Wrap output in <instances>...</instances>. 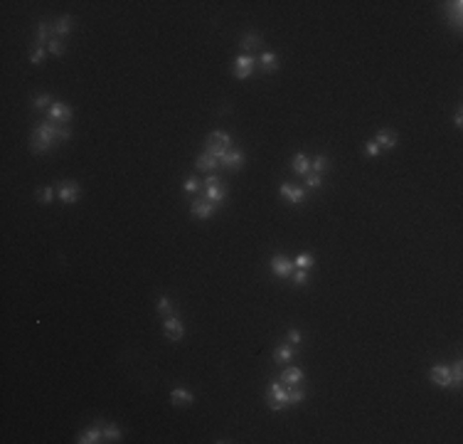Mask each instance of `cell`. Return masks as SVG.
<instances>
[{
    "label": "cell",
    "instance_id": "41",
    "mask_svg": "<svg viewBox=\"0 0 463 444\" xmlns=\"http://www.w3.org/2000/svg\"><path fill=\"white\" fill-rule=\"evenodd\" d=\"M286 338H288V341H291V343L296 346V343H301V331H296V328H291V331L286 333Z\"/></svg>",
    "mask_w": 463,
    "mask_h": 444
},
{
    "label": "cell",
    "instance_id": "19",
    "mask_svg": "<svg viewBox=\"0 0 463 444\" xmlns=\"http://www.w3.org/2000/svg\"><path fill=\"white\" fill-rule=\"evenodd\" d=\"M72 15H62V18L57 20L55 25H52V30H55V35H59V37H64V35H69L72 32Z\"/></svg>",
    "mask_w": 463,
    "mask_h": 444
},
{
    "label": "cell",
    "instance_id": "12",
    "mask_svg": "<svg viewBox=\"0 0 463 444\" xmlns=\"http://www.w3.org/2000/svg\"><path fill=\"white\" fill-rule=\"evenodd\" d=\"M50 119H52V121H59V124H67V121L72 119V109H69L64 101H55V104L50 106Z\"/></svg>",
    "mask_w": 463,
    "mask_h": 444
},
{
    "label": "cell",
    "instance_id": "21",
    "mask_svg": "<svg viewBox=\"0 0 463 444\" xmlns=\"http://www.w3.org/2000/svg\"><path fill=\"white\" fill-rule=\"evenodd\" d=\"M259 62H261V72H266V74H271V72H276L278 69V57L274 55V52H264Z\"/></svg>",
    "mask_w": 463,
    "mask_h": 444
},
{
    "label": "cell",
    "instance_id": "20",
    "mask_svg": "<svg viewBox=\"0 0 463 444\" xmlns=\"http://www.w3.org/2000/svg\"><path fill=\"white\" fill-rule=\"evenodd\" d=\"M461 13H463V3H448L446 18L453 22V27H461Z\"/></svg>",
    "mask_w": 463,
    "mask_h": 444
},
{
    "label": "cell",
    "instance_id": "27",
    "mask_svg": "<svg viewBox=\"0 0 463 444\" xmlns=\"http://www.w3.org/2000/svg\"><path fill=\"white\" fill-rule=\"evenodd\" d=\"M328 168H330L328 156H315L313 161H311V170H313V173H318V175H320L323 170H328Z\"/></svg>",
    "mask_w": 463,
    "mask_h": 444
},
{
    "label": "cell",
    "instance_id": "40",
    "mask_svg": "<svg viewBox=\"0 0 463 444\" xmlns=\"http://www.w3.org/2000/svg\"><path fill=\"white\" fill-rule=\"evenodd\" d=\"M57 138H59V141H69V138H72L69 126H57Z\"/></svg>",
    "mask_w": 463,
    "mask_h": 444
},
{
    "label": "cell",
    "instance_id": "34",
    "mask_svg": "<svg viewBox=\"0 0 463 444\" xmlns=\"http://www.w3.org/2000/svg\"><path fill=\"white\" fill-rule=\"evenodd\" d=\"M183 188H185V193H197V190H200V180H197L195 175H187Z\"/></svg>",
    "mask_w": 463,
    "mask_h": 444
},
{
    "label": "cell",
    "instance_id": "15",
    "mask_svg": "<svg viewBox=\"0 0 463 444\" xmlns=\"http://www.w3.org/2000/svg\"><path fill=\"white\" fill-rule=\"evenodd\" d=\"M291 168L296 170L298 175H308V173H311V158H308L306 153H296V156L291 158Z\"/></svg>",
    "mask_w": 463,
    "mask_h": 444
},
{
    "label": "cell",
    "instance_id": "42",
    "mask_svg": "<svg viewBox=\"0 0 463 444\" xmlns=\"http://www.w3.org/2000/svg\"><path fill=\"white\" fill-rule=\"evenodd\" d=\"M453 124H456V126H458V129H461V126H463V116H461V111H458V114H456V116H453Z\"/></svg>",
    "mask_w": 463,
    "mask_h": 444
},
{
    "label": "cell",
    "instance_id": "32",
    "mask_svg": "<svg viewBox=\"0 0 463 444\" xmlns=\"http://www.w3.org/2000/svg\"><path fill=\"white\" fill-rule=\"evenodd\" d=\"M173 309H175V306H173V301H170V299H167V296H160V299H158V311H160V314H173Z\"/></svg>",
    "mask_w": 463,
    "mask_h": 444
},
{
    "label": "cell",
    "instance_id": "23",
    "mask_svg": "<svg viewBox=\"0 0 463 444\" xmlns=\"http://www.w3.org/2000/svg\"><path fill=\"white\" fill-rule=\"evenodd\" d=\"M293 355H296V348H291V346H278L276 351H274V360H276V363H288Z\"/></svg>",
    "mask_w": 463,
    "mask_h": 444
},
{
    "label": "cell",
    "instance_id": "29",
    "mask_svg": "<svg viewBox=\"0 0 463 444\" xmlns=\"http://www.w3.org/2000/svg\"><path fill=\"white\" fill-rule=\"evenodd\" d=\"M47 35H50V25H47V22H39V25H37V40H35V47H45Z\"/></svg>",
    "mask_w": 463,
    "mask_h": 444
},
{
    "label": "cell",
    "instance_id": "24",
    "mask_svg": "<svg viewBox=\"0 0 463 444\" xmlns=\"http://www.w3.org/2000/svg\"><path fill=\"white\" fill-rule=\"evenodd\" d=\"M259 45H261L259 32H246V35L241 37V47H244V50H254V47H259Z\"/></svg>",
    "mask_w": 463,
    "mask_h": 444
},
{
    "label": "cell",
    "instance_id": "14",
    "mask_svg": "<svg viewBox=\"0 0 463 444\" xmlns=\"http://www.w3.org/2000/svg\"><path fill=\"white\" fill-rule=\"evenodd\" d=\"M195 166H197V170H204V173H215V170L220 168V161H217L212 153H207V151H204L202 156H197V163H195Z\"/></svg>",
    "mask_w": 463,
    "mask_h": 444
},
{
    "label": "cell",
    "instance_id": "4",
    "mask_svg": "<svg viewBox=\"0 0 463 444\" xmlns=\"http://www.w3.org/2000/svg\"><path fill=\"white\" fill-rule=\"evenodd\" d=\"M431 383L436 385V388H453V378H451V368L448 365H434L431 368Z\"/></svg>",
    "mask_w": 463,
    "mask_h": 444
},
{
    "label": "cell",
    "instance_id": "35",
    "mask_svg": "<svg viewBox=\"0 0 463 444\" xmlns=\"http://www.w3.org/2000/svg\"><path fill=\"white\" fill-rule=\"evenodd\" d=\"M52 200H55V190H52V188H42V190H39V203L50 205Z\"/></svg>",
    "mask_w": 463,
    "mask_h": 444
},
{
    "label": "cell",
    "instance_id": "28",
    "mask_svg": "<svg viewBox=\"0 0 463 444\" xmlns=\"http://www.w3.org/2000/svg\"><path fill=\"white\" fill-rule=\"evenodd\" d=\"M303 397H306V390L303 388L293 385V390H288V405H301Z\"/></svg>",
    "mask_w": 463,
    "mask_h": 444
},
{
    "label": "cell",
    "instance_id": "17",
    "mask_svg": "<svg viewBox=\"0 0 463 444\" xmlns=\"http://www.w3.org/2000/svg\"><path fill=\"white\" fill-rule=\"evenodd\" d=\"M170 400H173V405H192L195 402V395L185 388H175L170 392Z\"/></svg>",
    "mask_w": 463,
    "mask_h": 444
},
{
    "label": "cell",
    "instance_id": "13",
    "mask_svg": "<svg viewBox=\"0 0 463 444\" xmlns=\"http://www.w3.org/2000/svg\"><path fill=\"white\" fill-rule=\"evenodd\" d=\"M79 444H96V442H104V429L101 427H89V429H84L81 434H79Z\"/></svg>",
    "mask_w": 463,
    "mask_h": 444
},
{
    "label": "cell",
    "instance_id": "26",
    "mask_svg": "<svg viewBox=\"0 0 463 444\" xmlns=\"http://www.w3.org/2000/svg\"><path fill=\"white\" fill-rule=\"evenodd\" d=\"M104 439H106V442H121V429L113 425V422L104 425Z\"/></svg>",
    "mask_w": 463,
    "mask_h": 444
},
{
    "label": "cell",
    "instance_id": "37",
    "mask_svg": "<svg viewBox=\"0 0 463 444\" xmlns=\"http://www.w3.org/2000/svg\"><path fill=\"white\" fill-rule=\"evenodd\" d=\"M293 284H296V286H306V284H308V272H306V269H298L296 274H293Z\"/></svg>",
    "mask_w": 463,
    "mask_h": 444
},
{
    "label": "cell",
    "instance_id": "31",
    "mask_svg": "<svg viewBox=\"0 0 463 444\" xmlns=\"http://www.w3.org/2000/svg\"><path fill=\"white\" fill-rule=\"evenodd\" d=\"M47 50H50L55 57H62L64 55V42H62V40H57V37H52V40L47 42Z\"/></svg>",
    "mask_w": 463,
    "mask_h": 444
},
{
    "label": "cell",
    "instance_id": "25",
    "mask_svg": "<svg viewBox=\"0 0 463 444\" xmlns=\"http://www.w3.org/2000/svg\"><path fill=\"white\" fill-rule=\"evenodd\" d=\"M293 264H296L298 269H313V264H315V259H313V254H308V252H303V254H298L296 259H293Z\"/></svg>",
    "mask_w": 463,
    "mask_h": 444
},
{
    "label": "cell",
    "instance_id": "38",
    "mask_svg": "<svg viewBox=\"0 0 463 444\" xmlns=\"http://www.w3.org/2000/svg\"><path fill=\"white\" fill-rule=\"evenodd\" d=\"M30 62H32V64H42V62H45V47H35L32 55H30Z\"/></svg>",
    "mask_w": 463,
    "mask_h": 444
},
{
    "label": "cell",
    "instance_id": "5",
    "mask_svg": "<svg viewBox=\"0 0 463 444\" xmlns=\"http://www.w3.org/2000/svg\"><path fill=\"white\" fill-rule=\"evenodd\" d=\"M254 64H257V59H254L251 55H239L237 59H234V77H237V79H246V77H251Z\"/></svg>",
    "mask_w": 463,
    "mask_h": 444
},
{
    "label": "cell",
    "instance_id": "33",
    "mask_svg": "<svg viewBox=\"0 0 463 444\" xmlns=\"http://www.w3.org/2000/svg\"><path fill=\"white\" fill-rule=\"evenodd\" d=\"M32 104H35V109H45L47 104H55V101H52V96H50V94H39V96L32 99Z\"/></svg>",
    "mask_w": 463,
    "mask_h": 444
},
{
    "label": "cell",
    "instance_id": "39",
    "mask_svg": "<svg viewBox=\"0 0 463 444\" xmlns=\"http://www.w3.org/2000/svg\"><path fill=\"white\" fill-rule=\"evenodd\" d=\"M365 153H367V156H370V158H374V156H377V153H380V146H377V141H374V138H372V141H367V143H365Z\"/></svg>",
    "mask_w": 463,
    "mask_h": 444
},
{
    "label": "cell",
    "instance_id": "8",
    "mask_svg": "<svg viewBox=\"0 0 463 444\" xmlns=\"http://www.w3.org/2000/svg\"><path fill=\"white\" fill-rule=\"evenodd\" d=\"M163 331H165V336L170 338V341H180L183 336H185V328H183V323H180V318L175 314H170L163 321Z\"/></svg>",
    "mask_w": 463,
    "mask_h": 444
},
{
    "label": "cell",
    "instance_id": "18",
    "mask_svg": "<svg viewBox=\"0 0 463 444\" xmlns=\"http://www.w3.org/2000/svg\"><path fill=\"white\" fill-rule=\"evenodd\" d=\"M374 141H377V146L380 148H389V151H392V148L397 146V133L389 131V129H382L377 136H374Z\"/></svg>",
    "mask_w": 463,
    "mask_h": 444
},
{
    "label": "cell",
    "instance_id": "36",
    "mask_svg": "<svg viewBox=\"0 0 463 444\" xmlns=\"http://www.w3.org/2000/svg\"><path fill=\"white\" fill-rule=\"evenodd\" d=\"M306 185H308L311 190H318V188L323 185V178H320L318 173H308V178H306Z\"/></svg>",
    "mask_w": 463,
    "mask_h": 444
},
{
    "label": "cell",
    "instance_id": "7",
    "mask_svg": "<svg viewBox=\"0 0 463 444\" xmlns=\"http://www.w3.org/2000/svg\"><path fill=\"white\" fill-rule=\"evenodd\" d=\"M271 272L278 279H288L291 272H293V262L288 257H283V254H276V257H271Z\"/></svg>",
    "mask_w": 463,
    "mask_h": 444
},
{
    "label": "cell",
    "instance_id": "22",
    "mask_svg": "<svg viewBox=\"0 0 463 444\" xmlns=\"http://www.w3.org/2000/svg\"><path fill=\"white\" fill-rule=\"evenodd\" d=\"M207 143H215V146L229 148V143H232V136H229L227 131H212V133L207 136Z\"/></svg>",
    "mask_w": 463,
    "mask_h": 444
},
{
    "label": "cell",
    "instance_id": "11",
    "mask_svg": "<svg viewBox=\"0 0 463 444\" xmlns=\"http://www.w3.org/2000/svg\"><path fill=\"white\" fill-rule=\"evenodd\" d=\"M59 200L64 205H72L79 200V183L74 180H67V183L59 185Z\"/></svg>",
    "mask_w": 463,
    "mask_h": 444
},
{
    "label": "cell",
    "instance_id": "2",
    "mask_svg": "<svg viewBox=\"0 0 463 444\" xmlns=\"http://www.w3.org/2000/svg\"><path fill=\"white\" fill-rule=\"evenodd\" d=\"M204 193H207V200H209V203L222 205V200L227 198V190H224L220 175H215V173L207 175V180H204Z\"/></svg>",
    "mask_w": 463,
    "mask_h": 444
},
{
    "label": "cell",
    "instance_id": "6",
    "mask_svg": "<svg viewBox=\"0 0 463 444\" xmlns=\"http://www.w3.org/2000/svg\"><path fill=\"white\" fill-rule=\"evenodd\" d=\"M220 166H224L229 173H237V170H241V166H244V153H241L239 148L227 151L222 156V161H220Z\"/></svg>",
    "mask_w": 463,
    "mask_h": 444
},
{
    "label": "cell",
    "instance_id": "30",
    "mask_svg": "<svg viewBox=\"0 0 463 444\" xmlns=\"http://www.w3.org/2000/svg\"><path fill=\"white\" fill-rule=\"evenodd\" d=\"M451 378H453V388H461V380H463V363L456 360L453 368H451Z\"/></svg>",
    "mask_w": 463,
    "mask_h": 444
},
{
    "label": "cell",
    "instance_id": "3",
    "mask_svg": "<svg viewBox=\"0 0 463 444\" xmlns=\"http://www.w3.org/2000/svg\"><path fill=\"white\" fill-rule=\"evenodd\" d=\"M266 400H269V407L278 412V410H283V407H288V390H283L281 383H271L269 388H266Z\"/></svg>",
    "mask_w": 463,
    "mask_h": 444
},
{
    "label": "cell",
    "instance_id": "1",
    "mask_svg": "<svg viewBox=\"0 0 463 444\" xmlns=\"http://www.w3.org/2000/svg\"><path fill=\"white\" fill-rule=\"evenodd\" d=\"M55 138H57V126L55 124H50V121H45V124H39L35 133H32V143L30 148L35 151V153H45V151H50V148L55 146Z\"/></svg>",
    "mask_w": 463,
    "mask_h": 444
},
{
    "label": "cell",
    "instance_id": "16",
    "mask_svg": "<svg viewBox=\"0 0 463 444\" xmlns=\"http://www.w3.org/2000/svg\"><path fill=\"white\" fill-rule=\"evenodd\" d=\"M281 380H283V385H301V380H303V370L296 368V365H291V368H286L281 373Z\"/></svg>",
    "mask_w": 463,
    "mask_h": 444
},
{
    "label": "cell",
    "instance_id": "9",
    "mask_svg": "<svg viewBox=\"0 0 463 444\" xmlns=\"http://www.w3.org/2000/svg\"><path fill=\"white\" fill-rule=\"evenodd\" d=\"M278 193H281V198H286L291 205H301L303 203V195H306V190H303V188L291 185V183H281Z\"/></svg>",
    "mask_w": 463,
    "mask_h": 444
},
{
    "label": "cell",
    "instance_id": "10",
    "mask_svg": "<svg viewBox=\"0 0 463 444\" xmlns=\"http://www.w3.org/2000/svg\"><path fill=\"white\" fill-rule=\"evenodd\" d=\"M217 207H220V205L209 203V200H195L192 207H190V212H192L195 217H200V220H207V217H212V215L217 212Z\"/></svg>",
    "mask_w": 463,
    "mask_h": 444
}]
</instances>
